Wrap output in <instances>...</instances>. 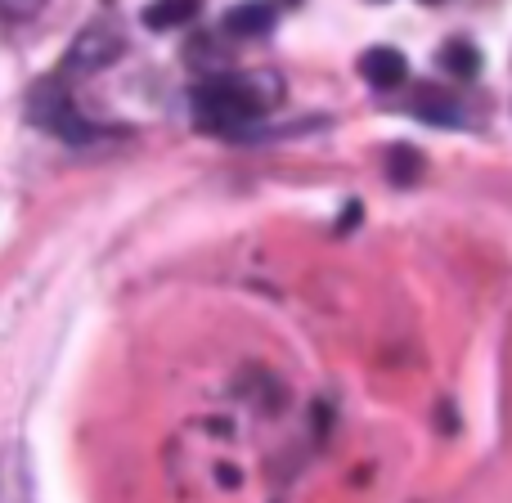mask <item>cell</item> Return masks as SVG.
I'll use <instances>...</instances> for the list:
<instances>
[{
    "label": "cell",
    "instance_id": "cell-1",
    "mask_svg": "<svg viewBox=\"0 0 512 503\" xmlns=\"http://www.w3.org/2000/svg\"><path fill=\"white\" fill-rule=\"evenodd\" d=\"M283 99L274 72H225L194 90V122L221 135H243Z\"/></svg>",
    "mask_w": 512,
    "mask_h": 503
},
{
    "label": "cell",
    "instance_id": "cell-2",
    "mask_svg": "<svg viewBox=\"0 0 512 503\" xmlns=\"http://www.w3.org/2000/svg\"><path fill=\"white\" fill-rule=\"evenodd\" d=\"M27 117L68 144H90L104 135L99 126H90L86 117L72 108L68 90H63V77H50V81H41V86H32V95H27Z\"/></svg>",
    "mask_w": 512,
    "mask_h": 503
},
{
    "label": "cell",
    "instance_id": "cell-3",
    "mask_svg": "<svg viewBox=\"0 0 512 503\" xmlns=\"http://www.w3.org/2000/svg\"><path fill=\"white\" fill-rule=\"evenodd\" d=\"M122 50H126V41H122V32H117V27L90 23V27H81L77 41L63 50L59 77H63V81H72V77H77V81L99 77L104 68H113V63L122 59Z\"/></svg>",
    "mask_w": 512,
    "mask_h": 503
},
{
    "label": "cell",
    "instance_id": "cell-4",
    "mask_svg": "<svg viewBox=\"0 0 512 503\" xmlns=\"http://www.w3.org/2000/svg\"><path fill=\"white\" fill-rule=\"evenodd\" d=\"M279 23V9L270 0H239V5L225 9L221 27L225 36H239V41H256V36H270Z\"/></svg>",
    "mask_w": 512,
    "mask_h": 503
},
{
    "label": "cell",
    "instance_id": "cell-5",
    "mask_svg": "<svg viewBox=\"0 0 512 503\" xmlns=\"http://www.w3.org/2000/svg\"><path fill=\"white\" fill-rule=\"evenodd\" d=\"M360 77L369 81L373 90H396V86H405V77H409V59L396 45H373V50L360 54Z\"/></svg>",
    "mask_w": 512,
    "mask_h": 503
},
{
    "label": "cell",
    "instance_id": "cell-6",
    "mask_svg": "<svg viewBox=\"0 0 512 503\" xmlns=\"http://www.w3.org/2000/svg\"><path fill=\"white\" fill-rule=\"evenodd\" d=\"M198 14H203V0H149L140 9V23L149 32H176V27L194 23Z\"/></svg>",
    "mask_w": 512,
    "mask_h": 503
},
{
    "label": "cell",
    "instance_id": "cell-7",
    "mask_svg": "<svg viewBox=\"0 0 512 503\" xmlns=\"http://www.w3.org/2000/svg\"><path fill=\"white\" fill-rule=\"evenodd\" d=\"M427 171V158L414 149V144H391L387 149V180L391 185H418Z\"/></svg>",
    "mask_w": 512,
    "mask_h": 503
},
{
    "label": "cell",
    "instance_id": "cell-8",
    "mask_svg": "<svg viewBox=\"0 0 512 503\" xmlns=\"http://www.w3.org/2000/svg\"><path fill=\"white\" fill-rule=\"evenodd\" d=\"M441 68L459 81H472L481 72V50L472 41H463V36H454V41L441 45Z\"/></svg>",
    "mask_w": 512,
    "mask_h": 503
},
{
    "label": "cell",
    "instance_id": "cell-9",
    "mask_svg": "<svg viewBox=\"0 0 512 503\" xmlns=\"http://www.w3.org/2000/svg\"><path fill=\"white\" fill-rule=\"evenodd\" d=\"M418 113L427 117V122H459V108H454L450 95H441V90H423V99H418Z\"/></svg>",
    "mask_w": 512,
    "mask_h": 503
},
{
    "label": "cell",
    "instance_id": "cell-10",
    "mask_svg": "<svg viewBox=\"0 0 512 503\" xmlns=\"http://www.w3.org/2000/svg\"><path fill=\"white\" fill-rule=\"evenodd\" d=\"M45 0H0V14L5 18H32Z\"/></svg>",
    "mask_w": 512,
    "mask_h": 503
},
{
    "label": "cell",
    "instance_id": "cell-11",
    "mask_svg": "<svg viewBox=\"0 0 512 503\" xmlns=\"http://www.w3.org/2000/svg\"><path fill=\"white\" fill-rule=\"evenodd\" d=\"M360 216H364V207L360 203H346V212H342V221H337V230H355V221H360Z\"/></svg>",
    "mask_w": 512,
    "mask_h": 503
},
{
    "label": "cell",
    "instance_id": "cell-12",
    "mask_svg": "<svg viewBox=\"0 0 512 503\" xmlns=\"http://www.w3.org/2000/svg\"><path fill=\"white\" fill-rule=\"evenodd\" d=\"M283 5H301V0H283Z\"/></svg>",
    "mask_w": 512,
    "mask_h": 503
},
{
    "label": "cell",
    "instance_id": "cell-13",
    "mask_svg": "<svg viewBox=\"0 0 512 503\" xmlns=\"http://www.w3.org/2000/svg\"><path fill=\"white\" fill-rule=\"evenodd\" d=\"M423 5H441V0H423Z\"/></svg>",
    "mask_w": 512,
    "mask_h": 503
}]
</instances>
